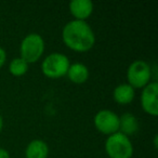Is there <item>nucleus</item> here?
Here are the masks:
<instances>
[{
  "instance_id": "f257e3e1",
  "label": "nucleus",
  "mask_w": 158,
  "mask_h": 158,
  "mask_svg": "<svg viewBox=\"0 0 158 158\" xmlns=\"http://www.w3.org/2000/svg\"><path fill=\"white\" fill-rule=\"evenodd\" d=\"M62 39L66 47L76 52H87L95 44V35L86 21L73 20L62 31Z\"/></svg>"
},
{
  "instance_id": "f03ea898",
  "label": "nucleus",
  "mask_w": 158,
  "mask_h": 158,
  "mask_svg": "<svg viewBox=\"0 0 158 158\" xmlns=\"http://www.w3.org/2000/svg\"><path fill=\"white\" fill-rule=\"evenodd\" d=\"M44 40L41 35L37 33H31L23 38L20 44L21 57L27 64L39 61L44 52Z\"/></svg>"
},
{
  "instance_id": "7ed1b4c3",
  "label": "nucleus",
  "mask_w": 158,
  "mask_h": 158,
  "mask_svg": "<svg viewBox=\"0 0 158 158\" xmlns=\"http://www.w3.org/2000/svg\"><path fill=\"white\" fill-rule=\"evenodd\" d=\"M105 152L110 158H131L133 155V144L129 136L121 132H116L106 139Z\"/></svg>"
},
{
  "instance_id": "20e7f679",
  "label": "nucleus",
  "mask_w": 158,
  "mask_h": 158,
  "mask_svg": "<svg viewBox=\"0 0 158 158\" xmlns=\"http://www.w3.org/2000/svg\"><path fill=\"white\" fill-rule=\"evenodd\" d=\"M69 59L61 52H53L47 55L41 63V72L48 78L57 79L65 76L69 68Z\"/></svg>"
},
{
  "instance_id": "39448f33",
  "label": "nucleus",
  "mask_w": 158,
  "mask_h": 158,
  "mask_svg": "<svg viewBox=\"0 0 158 158\" xmlns=\"http://www.w3.org/2000/svg\"><path fill=\"white\" fill-rule=\"evenodd\" d=\"M152 67L147 62L142 60H136L132 62L127 69V79L128 85L135 89H143L146 85L151 82Z\"/></svg>"
},
{
  "instance_id": "423d86ee",
  "label": "nucleus",
  "mask_w": 158,
  "mask_h": 158,
  "mask_svg": "<svg viewBox=\"0 0 158 158\" xmlns=\"http://www.w3.org/2000/svg\"><path fill=\"white\" fill-rule=\"evenodd\" d=\"M93 123L103 134H114L119 132V116L110 110H101L94 115Z\"/></svg>"
},
{
  "instance_id": "0eeeda50",
  "label": "nucleus",
  "mask_w": 158,
  "mask_h": 158,
  "mask_svg": "<svg viewBox=\"0 0 158 158\" xmlns=\"http://www.w3.org/2000/svg\"><path fill=\"white\" fill-rule=\"evenodd\" d=\"M158 84L157 81H151L142 89L141 93V105L145 113L156 117L158 115Z\"/></svg>"
},
{
  "instance_id": "6e6552de",
  "label": "nucleus",
  "mask_w": 158,
  "mask_h": 158,
  "mask_svg": "<svg viewBox=\"0 0 158 158\" xmlns=\"http://www.w3.org/2000/svg\"><path fill=\"white\" fill-rule=\"evenodd\" d=\"M68 7L75 20L78 21H86L93 12V2L91 0H73Z\"/></svg>"
},
{
  "instance_id": "1a4fd4ad",
  "label": "nucleus",
  "mask_w": 158,
  "mask_h": 158,
  "mask_svg": "<svg viewBox=\"0 0 158 158\" xmlns=\"http://www.w3.org/2000/svg\"><path fill=\"white\" fill-rule=\"evenodd\" d=\"M48 144L40 139L31 141L25 148V158H48Z\"/></svg>"
},
{
  "instance_id": "9d476101",
  "label": "nucleus",
  "mask_w": 158,
  "mask_h": 158,
  "mask_svg": "<svg viewBox=\"0 0 158 158\" xmlns=\"http://www.w3.org/2000/svg\"><path fill=\"white\" fill-rule=\"evenodd\" d=\"M135 97V90L128 84H120L114 89L113 98L115 102L120 105H127L133 101Z\"/></svg>"
},
{
  "instance_id": "9b49d317",
  "label": "nucleus",
  "mask_w": 158,
  "mask_h": 158,
  "mask_svg": "<svg viewBox=\"0 0 158 158\" xmlns=\"http://www.w3.org/2000/svg\"><path fill=\"white\" fill-rule=\"evenodd\" d=\"M67 77L70 81L75 84H84L89 78V68L82 63H73L67 70Z\"/></svg>"
},
{
  "instance_id": "f8f14e48",
  "label": "nucleus",
  "mask_w": 158,
  "mask_h": 158,
  "mask_svg": "<svg viewBox=\"0 0 158 158\" xmlns=\"http://www.w3.org/2000/svg\"><path fill=\"white\" fill-rule=\"evenodd\" d=\"M139 130V120L131 113H125L119 116V132L129 136Z\"/></svg>"
},
{
  "instance_id": "ddd939ff",
  "label": "nucleus",
  "mask_w": 158,
  "mask_h": 158,
  "mask_svg": "<svg viewBox=\"0 0 158 158\" xmlns=\"http://www.w3.org/2000/svg\"><path fill=\"white\" fill-rule=\"evenodd\" d=\"M27 70H28V64L21 56L14 57L9 64V72L15 77L23 76L26 74Z\"/></svg>"
},
{
  "instance_id": "4468645a",
  "label": "nucleus",
  "mask_w": 158,
  "mask_h": 158,
  "mask_svg": "<svg viewBox=\"0 0 158 158\" xmlns=\"http://www.w3.org/2000/svg\"><path fill=\"white\" fill-rule=\"evenodd\" d=\"M6 61H7V52L2 47H0V67L5 65Z\"/></svg>"
},
{
  "instance_id": "2eb2a0df",
  "label": "nucleus",
  "mask_w": 158,
  "mask_h": 158,
  "mask_svg": "<svg viewBox=\"0 0 158 158\" xmlns=\"http://www.w3.org/2000/svg\"><path fill=\"white\" fill-rule=\"evenodd\" d=\"M0 158H11L10 153L3 147H0Z\"/></svg>"
},
{
  "instance_id": "dca6fc26",
  "label": "nucleus",
  "mask_w": 158,
  "mask_h": 158,
  "mask_svg": "<svg viewBox=\"0 0 158 158\" xmlns=\"http://www.w3.org/2000/svg\"><path fill=\"white\" fill-rule=\"evenodd\" d=\"M2 128H3V119H2V116L0 115V133L2 131Z\"/></svg>"
},
{
  "instance_id": "f3484780",
  "label": "nucleus",
  "mask_w": 158,
  "mask_h": 158,
  "mask_svg": "<svg viewBox=\"0 0 158 158\" xmlns=\"http://www.w3.org/2000/svg\"><path fill=\"white\" fill-rule=\"evenodd\" d=\"M157 140H158V135L157 134H155V136H154V146H155V148H157Z\"/></svg>"
}]
</instances>
